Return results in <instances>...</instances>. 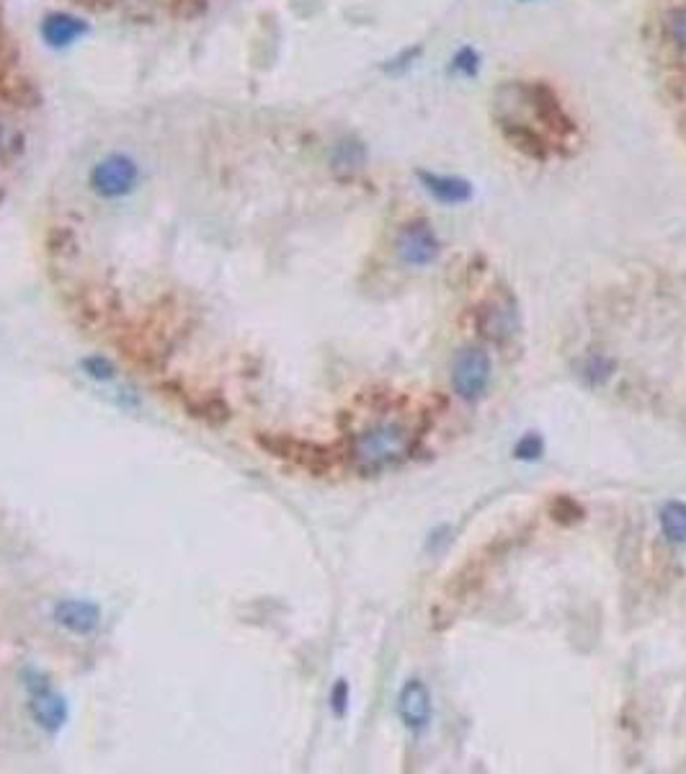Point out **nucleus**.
Instances as JSON below:
<instances>
[{
  "label": "nucleus",
  "instance_id": "obj_1",
  "mask_svg": "<svg viewBox=\"0 0 686 774\" xmlns=\"http://www.w3.org/2000/svg\"><path fill=\"white\" fill-rule=\"evenodd\" d=\"M496 119L511 145L539 160L576 135L573 119L547 83H503L496 91Z\"/></svg>",
  "mask_w": 686,
  "mask_h": 774
},
{
  "label": "nucleus",
  "instance_id": "obj_2",
  "mask_svg": "<svg viewBox=\"0 0 686 774\" xmlns=\"http://www.w3.org/2000/svg\"><path fill=\"white\" fill-rule=\"evenodd\" d=\"M416 447V431L400 418H382L362 429L351 442V462L359 473H382L398 465Z\"/></svg>",
  "mask_w": 686,
  "mask_h": 774
},
{
  "label": "nucleus",
  "instance_id": "obj_3",
  "mask_svg": "<svg viewBox=\"0 0 686 774\" xmlns=\"http://www.w3.org/2000/svg\"><path fill=\"white\" fill-rule=\"evenodd\" d=\"M142 179V168L135 155L109 153L96 160L88 173V186L98 199L117 202V199L135 194Z\"/></svg>",
  "mask_w": 686,
  "mask_h": 774
},
{
  "label": "nucleus",
  "instance_id": "obj_4",
  "mask_svg": "<svg viewBox=\"0 0 686 774\" xmlns=\"http://www.w3.org/2000/svg\"><path fill=\"white\" fill-rule=\"evenodd\" d=\"M24 687L29 692V715L44 733L55 736L65 728L70 718V707L65 697L52 687L47 676L39 669L24 671Z\"/></svg>",
  "mask_w": 686,
  "mask_h": 774
},
{
  "label": "nucleus",
  "instance_id": "obj_5",
  "mask_svg": "<svg viewBox=\"0 0 686 774\" xmlns=\"http://www.w3.org/2000/svg\"><path fill=\"white\" fill-rule=\"evenodd\" d=\"M52 622L75 638H93L104 625V609L91 599L65 596L52 604Z\"/></svg>",
  "mask_w": 686,
  "mask_h": 774
},
{
  "label": "nucleus",
  "instance_id": "obj_6",
  "mask_svg": "<svg viewBox=\"0 0 686 774\" xmlns=\"http://www.w3.org/2000/svg\"><path fill=\"white\" fill-rule=\"evenodd\" d=\"M490 372H493V367H490L488 351L475 349V346L462 349L460 354H457V359H454L452 367L454 390H457L460 398L478 400L480 395L488 390Z\"/></svg>",
  "mask_w": 686,
  "mask_h": 774
},
{
  "label": "nucleus",
  "instance_id": "obj_7",
  "mask_svg": "<svg viewBox=\"0 0 686 774\" xmlns=\"http://www.w3.org/2000/svg\"><path fill=\"white\" fill-rule=\"evenodd\" d=\"M395 251L405 266H429L439 256V238L426 220L405 222L395 240Z\"/></svg>",
  "mask_w": 686,
  "mask_h": 774
},
{
  "label": "nucleus",
  "instance_id": "obj_8",
  "mask_svg": "<svg viewBox=\"0 0 686 774\" xmlns=\"http://www.w3.org/2000/svg\"><path fill=\"white\" fill-rule=\"evenodd\" d=\"M258 444L271 452L276 457H284V460L300 462V465L310 467V470H320V467L328 462L325 449L318 447L313 442H302V439L282 437V434H258Z\"/></svg>",
  "mask_w": 686,
  "mask_h": 774
},
{
  "label": "nucleus",
  "instance_id": "obj_9",
  "mask_svg": "<svg viewBox=\"0 0 686 774\" xmlns=\"http://www.w3.org/2000/svg\"><path fill=\"white\" fill-rule=\"evenodd\" d=\"M398 713H400V720L405 723V728H411V731H423V728L429 725L431 695H429V689H426V684L418 682V679H411V682L400 689Z\"/></svg>",
  "mask_w": 686,
  "mask_h": 774
},
{
  "label": "nucleus",
  "instance_id": "obj_10",
  "mask_svg": "<svg viewBox=\"0 0 686 774\" xmlns=\"http://www.w3.org/2000/svg\"><path fill=\"white\" fill-rule=\"evenodd\" d=\"M478 328L483 336L493 338V341H506L519 331V315H516L514 302L493 300L483 305L478 313Z\"/></svg>",
  "mask_w": 686,
  "mask_h": 774
},
{
  "label": "nucleus",
  "instance_id": "obj_11",
  "mask_svg": "<svg viewBox=\"0 0 686 774\" xmlns=\"http://www.w3.org/2000/svg\"><path fill=\"white\" fill-rule=\"evenodd\" d=\"M423 189L441 204H465L472 199V184L460 176H444V173L421 171L418 173Z\"/></svg>",
  "mask_w": 686,
  "mask_h": 774
},
{
  "label": "nucleus",
  "instance_id": "obj_12",
  "mask_svg": "<svg viewBox=\"0 0 686 774\" xmlns=\"http://www.w3.org/2000/svg\"><path fill=\"white\" fill-rule=\"evenodd\" d=\"M88 31L86 21H80L78 16L73 13H47L42 21V39L49 44V47H70L75 39H80Z\"/></svg>",
  "mask_w": 686,
  "mask_h": 774
},
{
  "label": "nucleus",
  "instance_id": "obj_13",
  "mask_svg": "<svg viewBox=\"0 0 686 774\" xmlns=\"http://www.w3.org/2000/svg\"><path fill=\"white\" fill-rule=\"evenodd\" d=\"M173 395H176L178 403L189 411V416L199 418L204 424L220 426L230 418V408H227V403L220 395H186V390Z\"/></svg>",
  "mask_w": 686,
  "mask_h": 774
},
{
  "label": "nucleus",
  "instance_id": "obj_14",
  "mask_svg": "<svg viewBox=\"0 0 686 774\" xmlns=\"http://www.w3.org/2000/svg\"><path fill=\"white\" fill-rule=\"evenodd\" d=\"M78 369L83 377H88L96 385H111L119 380V367L104 354H88V357L78 359Z\"/></svg>",
  "mask_w": 686,
  "mask_h": 774
},
{
  "label": "nucleus",
  "instance_id": "obj_15",
  "mask_svg": "<svg viewBox=\"0 0 686 774\" xmlns=\"http://www.w3.org/2000/svg\"><path fill=\"white\" fill-rule=\"evenodd\" d=\"M26 148V137L16 124L0 117V166H11L13 160H19Z\"/></svg>",
  "mask_w": 686,
  "mask_h": 774
},
{
  "label": "nucleus",
  "instance_id": "obj_16",
  "mask_svg": "<svg viewBox=\"0 0 686 774\" xmlns=\"http://www.w3.org/2000/svg\"><path fill=\"white\" fill-rule=\"evenodd\" d=\"M661 529L663 535L676 545L686 542V504L684 501H671L661 511Z\"/></svg>",
  "mask_w": 686,
  "mask_h": 774
},
{
  "label": "nucleus",
  "instance_id": "obj_17",
  "mask_svg": "<svg viewBox=\"0 0 686 774\" xmlns=\"http://www.w3.org/2000/svg\"><path fill=\"white\" fill-rule=\"evenodd\" d=\"M362 160H364V148L359 145V142H341V145H336V158H333V163H336V168H359L362 166Z\"/></svg>",
  "mask_w": 686,
  "mask_h": 774
},
{
  "label": "nucleus",
  "instance_id": "obj_18",
  "mask_svg": "<svg viewBox=\"0 0 686 774\" xmlns=\"http://www.w3.org/2000/svg\"><path fill=\"white\" fill-rule=\"evenodd\" d=\"M552 516H555L558 522H565V524H568V522H578V519H581V516H583V509L576 504V501H573V498L560 496L558 501L552 504Z\"/></svg>",
  "mask_w": 686,
  "mask_h": 774
},
{
  "label": "nucleus",
  "instance_id": "obj_19",
  "mask_svg": "<svg viewBox=\"0 0 686 774\" xmlns=\"http://www.w3.org/2000/svg\"><path fill=\"white\" fill-rule=\"evenodd\" d=\"M542 452H545V442H542L539 434H527V437L516 444V457H519V460H537Z\"/></svg>",
  "mask_w": 686,
  "mask_h": 774
},
{
  "label": "nucleus",
  "instance_id": "obj_20",
  "mask_svg": "<svg viewBox=\"0 0 686 774\" xmlns=\"http://www.w3.org/2000/svg\"><path fill=\"white\" fill-rule=\"evenodd\" d=\"M668 31H671V39L686 52V6L676 8V11L668 16Z\"/></svg>",
  "mask_w": 686,
  "mask_h": 774
},
{
  "label": "nucleus",
  "instance_id": "obj_21",
  "mask_svg": "<svg viewBox=\"0 0 686 774\" xmlns=\"http://www.w3.org/2000/svg\"><path fill=\"white\" fill-rule=\"evenodd\" d=\"M349 684H346V679H338L336 684H333L331 689V710L338 715V718H343L346 715V710H349Z\"/></svg>",
  "mask_w": 686,
  "mask_h": 774
},
{
  "label": "nucleus",
  "instance_id": "obj_22",
  "mask_svg": "<svg viewBox=\"0 0 686 774\" xmlns=\"http://www.w3.org/2000/svg\"><path fill=\"white\" fill-rule=\"evenodd\" d=\"M454 70H460L462 75H475L480 70V57L475 55V50H470V47H465V50L457 52V57H454Z\"/></svg>",
  "mask_w": 686,
  "mask_h": 774
},
{
  "label": "nucleus",
  "instance_id": "obj_23",
  "mask_svg": "<svg viewBox=\"0 0 686 774\" xmlns=\"http://www.w3.org/2000/svg\"><path fill=\"white\" fill-rule=\"evenodd\" d=\"M16 55H19V50H16V44H13L6 24H3V19H0V65H13L11 60Z\"/></svg>",
  "mask_w": 686,
  "mask_h": 774
}]
</instances>
